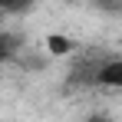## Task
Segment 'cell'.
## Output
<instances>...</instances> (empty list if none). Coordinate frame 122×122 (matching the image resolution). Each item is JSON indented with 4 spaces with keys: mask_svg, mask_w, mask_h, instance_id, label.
I'll use <instances>...</instances> for the list:
<instances>
[{
    "mask_svg": "<svg viewBox=\"0 0 122 122\" xmlns=\"http://www.w3.org/2000/svg\"><path fill=\"white\" fill-rule=\"evenodd\" d=\"M3 17H7V13H3V7H0V23H3Z\"/></svg>",
    "mask_w": 122,
    "mask_h": 122,
    "instance_id": "cell-5",
    "label": "cell"
},
{
    "mask_svg": "<svg viewBox=\"0 0 122 122\" xmlns=\"http://www.w3.org/2000/svg\"><path fill=\"white\" fill-rule=\"evenodd\" d=\"M96 82L106 86V89H122V56H112V60L99 63Z\"/></svg>",
    "mask_w": 122,
    "mask_h": 122,
    "instance_id": "cell-1",
    "label": "cell"
},
{
    "mask_svg": "<svg viewBox=\"0 0 122 122\" xmlns=\"http://www.w3.org/2000/svg\"><path fill=\"white\" fill-rule=\"evenodd\" d=\"M17 50H20V36H13V33H3V30H0V66L13 60V56H17Z\"/></svg>",
    "mask_w": 122,
    "mask_h": 122,
    "instance_id": "cell-3",
    "label": "cell"
},
{
    "mask_svg": "<svg viewBox=\"0 0 122 122\" xmlns=\"http://www.w3.org/2000/svg\"><path fill=\"white\" fill-rule=\"evenodd\" d=\"M82 122H112V116H109V112H89Z\"/></svg>",
    "mask_w": 122,
    "mask_h": 122,
    "instance_id": "cell-4",
    "label": "cell"
},
{
    "mask_svg": "<svg viewBox=\"0 0 122 122\" xmlns=\"http://www.w3.org/2000/svg\"><path fill=\"white\" fill-rule=\"evenodd\" d=\"M69 53H73V40H69V36H60V33H50V36H46V56L63 60V56H69Z\"/></svg>",
    "mask_w": 122,
    "mask_h": 122,
    "instance_id": "cell-2",
    "label": "cell"
}]
</instances>
